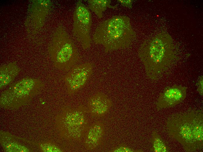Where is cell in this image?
I'll list each match as a JSON object with an SVG mask.
<instances>
[{"label":"cell","instance_id":"obj_9","mask_svg":"<svg viewBox=\"0 0 203 152\" xmlns=\"http://www.w3.org/2000/svg\"><path fill=\"white\" fill-rule=\"evenodd\" d=\"M187 87L174 85L166 87L160 93L156 103L158 109L174 106L185 99Z\"/></svg>","mask_w":203,"mask_h":152},{"label":"cell","instance_id":"obj_16","mask_svg":"<svg viewBox=\"0 0 203 152\" xmlns=\"http://www.w3.org/2000/svg\"><path fill=\"white\" fill-rule=\"evenodd\" d=\"M197 86V90L201 95H203V76H201L199 80L196 84Z\"/></svg>","mask_w":203,"mask_h":152},{"label":"cell","instance_id":"obj_10","mask_svg":"<svg viewBox=\"0 0 203 152\" xmlns=\"http://www.w3.org/2000/svg\"><path fill=\"white\" fill-rule=\"evenodd\" d=\"M112 106V102L107 95L98 92L88 99V111L93 116L101 117L109 111Z\"/></svg>","mask_w":203,"mask_h":152},{"label":"cell","instance_id":"obj_12","mask_svg":"<svg viewBox=\"0 0 203 152\" xmlns=\"http://www.w3.org/2000/svg\"><path fill=\"white\" fill-rule=\"evenodd\" d=\"M20 72V69L15 65L10 64L1 67L0 69V88H2L11 83Z\"/></svg>","mask_w":203,"mask_h":152},{"label":"cell","instance_id":"obj_14","mask_svg":"<svg viewBox=\"0 0 203 152\" xmlns=\"http://www.w3.org/2000/svg\"><path fill=\"white\" fill-rule=\"evenodd\" d=\"M154 145L155 151L167 152L168 151V148L164 142L157 136L154 138Z\"/></svg>","mask_w":203,"mask_h":152},{"label":"cell","instance_id":"obj_4","mask_svg":"<svg viewBox=\"0 0 203 152\" xmlns=\"http://www.w3.org/2000/svg\"><path fill=\"white\" fill-rule=\"evenodd\" d=\"M87 111L83 105L64 109L60 121V130L66 139L80 141L89 126Z\"/></svg>","mask_w":203,"mask_h":152},{"label":"cell","instance_id":"obj_1","mask_svg":"<svg viewBox=\"0 0 203 152\" xmlns=\"http://www.w3.org/2000/svg\"><path fill=\"white\" fill-rule=\"evenodd\" d=\"M169 134L177 140L187 151L203 147V113L201 111L190 110L171 115L166 122Z\"/></svg>","mask_w":203,"mask_h":152},{"label":"cell","instance_id":"obj_3","mask_svg":"<svg viewBox=\"0 0 203 152\" xmlns=\"http://www.w3.org/2000/svg\"><path fill=\"white\" fill-rule=\"evenodd\" d=\"M171 51L158 38L148 41L142 45L139 55L149 78L156 80L162 76L168 67V59Z\"/></svg>","mask_w":203,"mask_h":152},{"label":"cell","instance_id":"obj_7","mask_svg":"<svg viewBox=\"0 0 203 152\" xmlns=\"http://www.w3.org/2000/svg\"><path fill=\"white\" fill-rule=\"evenodd\" d=\"M42 83L39 79L27 77L12 84L9 89L1 95V102L4 105L20 103L27 99Z\"/></svg>","mask_w":203,"mask_h":152},{"label":"cell","instance_id":"obj_13","mask_svg":"<svg viewBox=\"0 0 203 152\" xmlns=\"http://www.w3.org/2000/svg\"><path fill=\"white\" fill-rule=\"evenodd\" d=\"M88 8L94 12L99 18L103 16V13L108 8H115L116 6L110 5V0H89L88 1Z\"/></svg>","mask_w":203,"mask_h":152},{"label":"cell","instance_id":"obj_6","mask_svg":"<svg viewBox=\"0 0 203 152\" xmlns=\"http://www.w3.org/2000/svg\"><path fill=\"white\" fill-rule=\"evenodd\" d=\"M74 35L80 43L83 49L90 48L91 39L90 35L92 18L89 9L80 0L78 1L73 15Z\"/></svg>","mask_w":203,"mask_h":152},{"label":"cell","instance_id":"obj_8","mask_svg":"<svg viewBox=\"0 0 203 152\" xmlns=\"http://www.w3.org/2000/svg\"><path fill=\"white\" fill-rule=\"evenodd\" d=\"M93 67L92 63L87 62L71 68L64 78L68 94H74L85 85L92 73Z\"/></svg>","mask_w":203,"mask_h":152},{"label":"cell","instance_id":"obj_11","mask_svg":"<svg viewBox=\"0 0 203 152\" xmlns=\"http://www.w3.org/2000/svg\"><path fill=\"white\" fill-rule=\"evenodd\" d=\"M105 134L103 123L97 121L89 126L84 137V144L86 149L92 150L101 144Z\"/></svg>","mask_w":203,"mask_h":152},{"label":"cell","instance_id":"obj_2","mask_svg":"<svg viewBox=\"0 0 203 152\" xmlns=\"http://www.w3.org/2000/svg\"><path fill=\"white\" fill-rule=\"evenodd\" d=\"M135 36L129 17L115 15L99 24L92 39L96 44L102 45L107 53L128 47Z\"/></svg>","mask_w":203,"mask_h":152},{"label":"cell","instance_id":"obj_17","mask_svg":"<svg viewBox=\"0 0 203 152\" xmlns=\"http://www.w3.org/2000/svg\"><path fill=\"white\" fill-rule=\"evenodd\" d=\"M117 1L120 3L122 5L124 6L130 8H132V4L133 2L132 0H118Z\"/></svg>","mask_w":203,"mask_h":152},{"label":"cell","instance_id":"obj_5","mask_svg":"<svg viewBox=\"0 0 203 152\" xmlns=\"http://www.w3.org/2000/svg\"><path fill=\"white\" fill-rule=\"evenodd\" d=\"M50 46V53L57 68L69 71L80 58L78 50L71 39L64 32Z\"/></svg>","mask_w":203,"mask_h":152},{"label":"cell","instance_id":"obj_15","mask_svg":"<svg viewBox=\"0 0 203 152\" xmlns=\"http://www.w3.org/2000/svg\"><path fill=\"white\" fill-rule=\"evenodd\" d=\"M41 149L44 152H62V150L56 145L51 143H47L41 145Z\"/></svg>","mask_w":203,"mask_h":152}]
</instances>
